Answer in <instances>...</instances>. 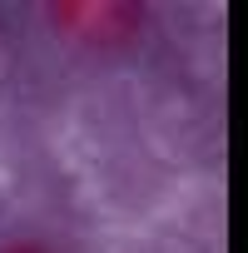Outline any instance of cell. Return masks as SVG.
<instances>
[{
  "label": "cell",
  "instance_id": "6da1fadb",
  "mask_svg": "<svg viewBox=\"0 0 248 253\" xmlns=\"http://www.w3.org/2000/svg\"><path fill=\"white\" fill-rule=\"evenodd\" d=\"M50 20L84 45H114V40H129L149 20V10L139 0H55Z\"/></svg>",
  "mask_w": 248,
  "mask_h": 253
},
{
  "label": "cell",
  "instance_id": "7a4b0ae2",
  "mask_svg": "<svg viewBox=\"0 0 248 253\" xmlns=\"http://www.w3.org/2000/svg\"><path fill=\"white\" fill-rule=\"evenodd\" d=\"M0 253H50V248L35 238H15V243H0Z\"/></svg>",
  "mask_w": 248,
  "mask_h": 253
}]
</instances>
